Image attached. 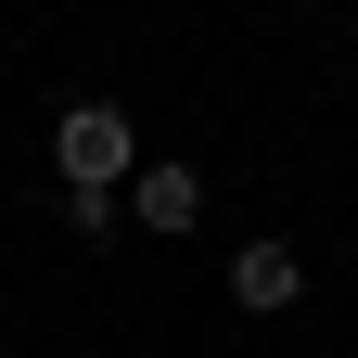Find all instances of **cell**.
Segmentation results:
<instances>
[{
    "instance_id": "3957f363",
    "label": "cell",
    "mask_w": 358,
    "mask_h": 358,
    "mask_svg": "<svg viewBox=\"0 0 358 358\" xmlns=\"http://www.w3.org/2000/svg\"><path fill=\"white\" fill-rule=\"evenodd\" d=\"M294 294H307V256H294V243H243V256H231V307L268 320V307H294Z\"/></svg>"
},
{
    "instance_id": "7a4b0ae2",
    "label": "cell",
    "mask_w": 358,
    "mask_h": 358,
    "mask_svg": "<svg viewBox=\"0 0 358 358\" xmlns=\"http://www.w3.org/2000/svg\"><path fill=\"white\" fill-rule=\"evenodd\" d=\"M115 205L141 217V231H166V243H179V231L205 217V166H192V154H141V166H128V192H115Z\"/></svg>"
},
{
    "instance_id": "277c9868",
    "label": "cell",
    "mask_w": 358,
    "mask_h": 358,
    "mask_svg": "<svg viewBox=\"0 0 358 358\" xmlns=\"http://www.w3.org/2000/svg\"><path fill=\"white\" fill-rule=\"evenodd\" d=\"M64 217H77V243H115V217H128V205H115V192H64Z\"/></svg>"
},
{
    "instance_id": "6da1fadb",
    "label": "cell",
    "mask_w": 358,
    "mask_h": 358,
    "mask_svg": "<svg viewBox=\"0 0 358 358\" xmlns=\"http://www.w3.org/2000/svg\"><path fill=\"white\" fill-rule=\"evenodd\" d=\"M52 166H64V192H128L141 128H128L115 103H64V115H52Z\"/></svg>"
}]
</instances>
